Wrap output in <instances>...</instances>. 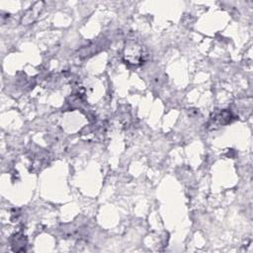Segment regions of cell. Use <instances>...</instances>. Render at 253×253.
I'll return each instance as SVG.
<instances>
[{"instance_id":"6da1fadb","label":"cell","mask_w":253,"mask_h":253,"mask_svg":"<svg viewBox=\"0 0 253 253\" xmlns=\"http://www.w3.org/2000/svg\"><path fill=\"white\" fill-rule=\"evenodd\" d=\"M124 57L126 61H127L130 64H140L144 61L146 57L145 48L138 42L130 41L127 43H126L124 49Z\"/></svg>"}]
</instances>
